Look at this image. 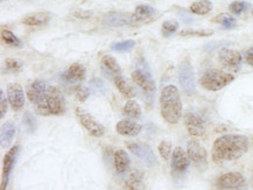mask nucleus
<instances>
[{
	"label": "nucleus",
	"mask_w": 253,
	"mask_h": 190,
	"mask_svg": "<svg viewBox=\"0 0 253 190\" xmlns=\"http://www.w3.org/2000/svg\"><path fill=\"white\" fill-rule=\"evenodd\" d=\"M47 104L50 114L61 115L66 112V98L57 86L49 85L47 88Z\"/></svg>",
	"instance_id": "obj_8"
},
{
	"label": "nucleus",
	"mask_w": 253,
	"mask_h": 190,
	"mask_svg": "<svg viewBox=\"0 0 253 190\" xmlns=\"http://www.w3.org/2000/svg\"><path fill=\"white\" fill-rule=\"evenodd\" d=\"M15 133H17V126L13 121H6L1 125V131H0L1 148H7L12 144Z\"/></svg>",
	"instance_id": "obj_24"
},
{
	"label": "nucleus",
	"mask_w": 253,
	"mask_h": 190,
	"mask_svg": "<svg viewBox=\"0 0 253 190\" xmlns=\"http://www.w3.org/2000/svg\"><path fill=\"white\" fill-rule=\"evenodd\" d=\"M51 15L50 13L48 12H38V13H33V14H29L27 17L24 18V22L25 25L27 26H34V27H41V26L47 25L48 22L50 21Z\"/></svg>",
	"instance_id": "obj_25"
},
{
	"label": "nucleus",
	"mask_w": 253,
	"mask_h": 190,
	"mask_svg": "<svg viewBox=\"0 0 253 190\" xmlns=\"http://www.w3.org/2000/svg\"><path fill=\"white\" fill-rule=\"evenodd\" d=\"M104 25L109 27H126V26H132V14L125 12L112 11L106 13L103 18Z\"/></svg>",
	"instance_id": "obj_19"
},
{
	"label": "nucleus",
	"mask_w": 253,
	"mask_h": 190,
	"mask_svg": "<svg viewBox=\"0 0 253 190\" xmlns=\"http://www.w3.org/2000/svg\"><path fill=\"white\" fill-rule=\"evenodd\" d=\"M73 14L80 19H89L92 17V12L85 11V9H75V11L73 12Z\"/></svg>",
	"instance_id": "obj_40"
},
{
	"label": "nucleus",
	"mask_w": 253,
	"mask_h": 190,
	"mask_svg": "<svg viewBox=\"0 0 253 190\" xmlns=\"http://www.w3.org/2000/svg\"><path fill=\"white\" fill-rule=\"evenodd\" d=\"M190 12L197 15L208 14L212 9V2L210 0H196L190 5Z\"/></svg>",
	"instance_id": "obj_27"
},
{
	"label": "nucleus",
	"mask_w": 253,
	"mask_h": 190,
	"mask_svg": "<svg viewBox=\"0 0 253 190\" xmlns=\"http://www.w3.org/2000/svg\"><path fill=\"white\" fill-rule=\"evenodd\" d=\"M187 154L191 162L199 169H206L208 166V153L207 150L199 140L191 139L187 144Z\"/></svg>",
	"instance_id": "obj_9"
},
{
	"label": "nucleus",
	"mask_w": 253,
	"mask_h": 190,
	"mask_svg": "<svg viewBox=\"0 0 253 190\" xmlns=\"http://www.w3.org/2000/svg\"><path fill=\"white\" fill-rule=\"evenodd\" d=\"M100 69H102L103 75L111 82H115L119 77L124 76L119 63L111 55H105L103 57L102 61H100Z\"/></svg>",
	"instance_id": "obj_14"
},
{
	"label": "nucleus",
	"mask_w": 253,
	"mask_h": 190,
	"mask_svg": "<svg viewBox=\"0 0 253 190\" xmlns=\"http://www.w3.org/2000/svg\"><path fill=\"white\" fill-rule=\"evenodd\" d=\"M7 102L13 111H20L25 106V92L19 83L7 85Z\"/></svg>",
	"instance_id": "obj_15"
},
{
	"label": "nucleus",
	"mask_w": 253,
	"mask_h": 190,
	"mask_svg": "<svg viewBox=\"0 0 253 190\" xmlns=\"http://www.w3.org/2000/svg\"><path fill=\"white\" fill-rule=\"evenodd\" d=\"M113 84H115L116 88L118 89L119 91H121V93H123V95L126 96V97L132 98V97H134V96H135V91L133 90L132 86L128 84L127 80L124 78V76L119 77L118 79H116L115 82H113Z\"/></svg>",
	"instance_id": "obj_28"
},
{
	"label": "nucleus",
	"mask_w": 253,
	"mask_h": 190,
	"mask_svg": "<svg viewBox=\"0 0 253 190\" xmlns=\"http://www.w3.org/2000/svg\"><path fill=\"white\" fill-rule=\"evenodd\" d=\"M19 153V146H13L4 156V162H2V173H1V190H6L8 186L9 174L12 172L13 166H14L17 155Z\"/></svg>",
	"instance_id": "obj_18"
},
{
	"label": "nucleus",
	"mask_w": 253,
	"mask_h": 190,
	"mask_svg": "<svg viewBox=\"0 0 253 190\" xmlns=\"http://www.w3.org/2000/svg\"><path fill=\"white\" fill-rule=\"evenodd\" d=\"M235 79L232 74L219 69H208L200 78V85L208 91H218Z\"/></svg>",
	"instance_id": "obj_3"
},
{
	"label": "nucleus",
	"mask_w": 253,
	"mask_h": 190,
	"mask_svg": "<svg viewBox=\"0 0 253 190\" xmlns=\"http://www.w3.org/2000/svg\"><path fill=\"white\" fill-rule=\"evenodd\" d=\"M90 88L95 90L96 92H99V93H105L106 91V86H105V83L103 82L102 79L99 78H95L92 79L91 82H90Z\"/></svg>",
	"instance_id": "obj_39"
},
{
	"label": "nucleus",
	"mask_w": 253,
	"mask_h": 190,
	"mask_svg": "<svg viewBox=\"0 0 253 190\" xmlns=\"http://www.w3.org/2000/svg\"><path fill=\"white\" fill-rule=\"evenodd\" d=\"M216 188L218 190H248V181L242 173H225L216 180Z\"/></svg>",
	"instance_id": "obj_7"
},
{
	"label": "nucleus",
	"mask_w": 253,
	"mask_h": 190,
	"mask_svg": "<svg viewBox=\"0 0 253 190\" xmlns=\"http://www.w3.org/2000/svg\"><path fill=\"white\" fill-rule=\"evenodd\" d=\"M127 148L129 152L139 157L141 162L147 167H153L157 163V157L150 145L145 143H128Z\"/></svg>",
	"instance_id": "obj_11"
},
{
	"label": "nucleus",
	"mask_w": 253,
	"mask_h": 190,
	"mask_svg": "<svg viewBox=\"0 0 253 190\" xmlns=\"http://www.w3.org/2000/svg\"><path fill=\"white\" fill-rule=\"evenodd\" d=\"M22 64L19 62L18 60L14 59H7L5 61V68L7 72H12V73H17L19 70H21Z\"/></svg>",
	"instance_id": "obj_38"
},
{
	"label": "nucleus",
	"mask_w": 253,
	"mask_h": 190,
	"mask_svg": "<svg viewBox=\"0 0 253 190\" xmlns=\"http://www.w3.org/2000/svg\"><path fill=\"white\" fill-rule=\"evenodd\" d=\"M0 101H1V114H0V117L4 118L6 112H7V102H6L4 91H2V90H1V92H0Z\"/></svg>",
	"instance_id": "obj_41"
},
{
	"label": "nucleus",
	"mask_w": 253,
	"mask_h": 190,
	"mask_svg": "<svg viewBox=\"0 0 253 190\" xmlns=\"http://www.w3.org/2000/svg\"><path fill=\"white\" fill-rule=\"evenodd\" d=\"M24 124L29 133H34L37 130V119L34 118V115L31 112H26L24 115Z\"/></svg>",
	"instance_id": "obj_36"
},
{
	"label": "nucleus",
	"mask_w": 253,
	"mask_h": 190,
	"mask_svg": "<svg viewBox=\"0 0 253 190\" xmlns=\"http://www.w3.org/2000/svg\"><path fill=\"white\" fill-rule=\"evenodd\" d=\"M113 165H115L116 172L118 174H124L129 169L131 159L128 154L124 150H117L113 154Z\"/></svg>",
	"instance_id": "obj_22"
},
{
	"label": "nucleus",
	"mask_w": 253,
	"mask_h": 190,
	"mask_svg": "<svg viewBox=\"0 0 253 190\" xmlns=\"http://www.w3.org/2000/svg\"><path fill=\"white\" fill-rule=\"evenodd\" d=\"M162 35L165 38H170L171 35H174L178 31V22L175 20H167L162 24L161 27Z\"/></svg>",
	"instance_id": "obj_31"
},
{
	"label": "nucleus",
	"mask_w": 253,
	"mask_h": 190,
	"mask_svg": "<svg viewBox=\"0 0 253 190\" xmlns=\"http://www.w3.org/2000/svg\"><path fill=\"white\" fill-rule=\"evenodd\" d=\"M250 140L242 134H224L217 138L212 146V159L216 162L241 159L249 151Z\"/></svg>",
	"instance_id": "obj_1"
},
{
	"label": "nucleus",
	"mask_w": 253,
	"mask_h": 190,
	"mask_svg": "<svg viewBox=\"0 0 253 190\" xmlns=\"http://www.w3.org/2000/svg\"><path fill=\"white\" fill-rule=\"evenodd\" d=\"M160 112L166 123L175 125L182 117V101L180 91L173 84L166 85L160 95Z\"/></svg>",
	"instance_id": "obj_2"
},
{
	"label": "nucleus",
	"mask_w": 253,
	"mask_h": 190,
	"mask_svg": "<svg viewBox=\"0 0 253 190\" xmlns=\"http://www.w3.org/2000/svg\"><path fill=\"white\" fill-rule=\"evenodd\" d=\"M159 18L158 11L150 5H139L132 14V26H139L152 22Z\"/></svg>",
	"instance_id": "obj_16"
},
{
	"label": "nucleus",
	"mask_w": 253,
	"mask_h": 190,
	"mask_svg": "<svg viewBox=\"0 0 253 190\" xmlns=\"http://www.w3.org/2000/svg\"><path fill=\"white\" fill-rule=\"evenodd\" d=\"M212 31H203V30H184L180 32L181 37H200V38H206L212 35Z\"/></svg>",
	"instance_id": "obj_35"
},
{
	"label": "nucleus",
	"mask_w": 253,
	"mask_h": 190,
	"mask_svg": "<svg viewBox=\"0 0 253 190\" xmlns=\"http://www.w3.org/2000/svg\"><path fill=\"white\" fill-rule=\"evenodd\" d=\"M184 125L188 133L193 137H202L206 133V124L201 115L193 112H188L184 115Z\"/></svg>",
	"instance_id": "obj_17"
},
{
	"label": "nucleus",
	"mask_w": 253,
	"mask_h": 190,
	"mask_svg": "<svg viewBox=\"0 0 253 190\" xmlns=\"http://www.w3.org/2000/svg\"><path fill=\"white\" fill-rule=\"evenodd\" d=\"M123 190H145L144 174L134 170L123 183Z\"/></svg>",
	"instance_id": "obj_23"
},
{
	"label": "nucleus",
	"mask_w": 253,
	"mask_h": 190,
	"mask_svg": "<svg viewBox=\"0 0 253 190\" xmlns=\"http://www.w3.org/2000/svg\"><path fill=\"white\" fill-rule=\"evenodd\" d=\"M245 60H246V63L253 68V47H251L250 49L246 50Z\"/></svg>",
	"instance_id": "obj_42"
},
{
	"label": "nucleus",
	"mask_w": 253,
	"mask_h": 190,
	"mask_svg": "<svg viewBox=\"0 0 253 190\" xmlns=\"http://www.w3.org/2000/svg\"><path fill=\"white\" fill-rule=\"evenodd\" d=\"M47 88L46 83L41 79H37L28 85L26 95L32 104L37 106V111L42 115H49L47 104Z\"/></svg>",
	"instance_id": "obj_4"
},
{
	"label": "nucleus",
	"mask_w": 253,
	"mask_h": 190,
	"mask_svg": "<svg viewBox=\"0 0 253 190\" xmlns=\"http://www.w3.org/2000/svg\"><path fill=\"white\" fill-rule=\"evenodd\" d=\"M252 185H253V176H252Z\"/></svg>",
	"instance_id": "obj_43"
},
{
	"label": "nucleus",
	"mask_w": 253,
	"mask_h": 190,
	"mask_svg": "<svg viewBox=\"0 0 253 190\" xmlns=\"http://www.w3.org/2000/svg\"><path fill=\"white\" fill-rule=\"evenodd\" d=\"M76 115L77 118H79L81 125H82L92 137L100 138L103 137L104 133H105V128H104L103 125L100 124L99 121H97L87 111L83 110V109L81 108H76Z\"/></svg>",
	"instance_id": "obj_10"
},
{
	"label": "nucleus",
	"mask_w": 253,
	"mask_h": 190,
	"mask_svg": "<svg viewBox=\"0 0 253 190\" xmlns=\"http://www.w3.org/2000/svg\"><path fill=\"white\" fill-rule=\"evenodd\" d=\"M158 151H159V153H160L161 157L165 161L169 160L171 154H173V151H171V144L169 143V141H161L160 145H159V147H158Z\"/></svg>",
	"instance_id": "obj_33"
},
{
	"label": "nucleus",
	"mask_w": 253,
	"mask_h": 190,
	"mask_svg": "<svg viewBox=\"0 0 253 190\" xmlns=\"http://www.w3.org/2000/svg\"><path fill=\"white\" fill-rule=\"evenodd\" d=\"M250 7V4L246 1H242V0H236L231 5L229 6L230 12L233 14H242L243 12H245L246 9Z\"/></svg>",
	"instance_id": "obj_34"
},
{
	"label": "nucleus",
	"mask_w": 253,
	"mask_h": 190,
	"mask_svg": "<svg viewBox=\"0 0 253 190\" xmlns=\"http://www.w3.org/2000/svg\"><path fill=\"white\" fill-rule=\"evenodd\" d=\"M1 40L4 41V42L9 47L19 48V47L22 46V42H21L20 38H19L18 37H15V35L8 30H2L1 31Z\"/></svg>",
	"instance_id": "obj_30"
},
{
	"label": "nucleus",
	"mask_w": 253,
	"mask_h": 190,
	"mask_svg": "<svg viewBox=\"0 0 253 190\" xmlns=\"http://www.w3.org/2000/svg\"><path fill=\"white\" fill-rule=\"evenodd\" d=\"M75 96L77 101H80L81 103L85 102L90 97V89L84 85H77L75 88Z\"/></svg>",
	"instance_id": "obj_37"
},
{
	"label": "nucleus",
	"mask_w": 253,
	"mask_h": 190,
	"mask_svg": "<svg viewBox=\"0 0 253 190\" xmlns=\"http://www.w3.org/2000/svg\"><path fill=\"white\" fill-rule=\"evenodd\" d=\"M171 172L174 176H181L189 168L190 159L188 156L187 152H184L181 147L174 148L173 154H171Z\"/></svg>",
	"instance_id": "obj_13"
},
{
	"label": "nucleus",
	"mask_w": 253,
	"mask_h": 190,
	"mask_svg": "<svg viewBox=\"0 0 253 190\" xmlns=\"http://www.w3.org/2000/svg\"><path fill=\"white\" fill-rule=\"evenodd\" d=\"M86 77V69L83 64L73 63L62 74V79L67 83H80L83 82Z\"/></svg>",
	"instance_id": "obj_20"
},
{
	"label": "nucleus",
	"mask_w": 253,
	"mask_h": 190,
	"mask_svg": "<svg viewBox=\"0 0 253 190\" xmlns=\"http://www.w3.org/2000/svg\"><path fill=\"white\" fill-rule=\"evenodd\" d=\"M123 114L128 119H139L141 117V108L134 99H128L123 108Z\"/></svg>",
	"instance_id": "obj_26"
},
{
	"label": "nucleus",
	"mask_w": 253,
	"mask_h": 190,
	"mask_svg": "<svg viewBox=\"0 0 253 190\" xmlns=\"http://www.w3.org/2000/svg\"><path fill=\"white\" fill-rule=\"evenodd\" d=\"M142 126L138 124L137 121L132 120V119H123V120L118 121L116 125L117 133L121 135H125V137H137L138 134L141 133Z\"/></svg>",
	"instance_id": "obj_21"
},
{
	"label": "nucleus",
	"mask_w": 253,
	"mask_h": 190,
	"mask_svg": "<svg viewBox=\"0 0 253 190\" xmlns=\"http://www.w3.org/2000/svg\"><path fill=\"white\" fill-rule=\"evenodd\" d=\"M218 61L225 69L231 70V72H238L241 69L243 57L238 50L222 48L218 53Z\"/></svg>",
	"instance_id": "obj_12"
},
{
	"label": "nucleus",
	"mask_w": 253,
	"mask_h": 190,
	"mask_svg": "<svg viewBox=\"0 0 253 190\" xmlns=\"http://www.w3.org/2000/svg\"><path fill=\"white\" fill-rule=\"evenodd\" d=\"M178 82L187 96H193L196 91L195 74L189 60H184L177 68Z\"/></svg>",
	"instance_id": "obj_5"
},
{
	"label": "nucleus",
	"mask_w": 253,
	"mask_h": 190,
	"mask_svg": "<svg viewBox=\"0 0 253 190\" xmlns=\"http://www.w3.org/2000/svg\"><path fill=\"white\" fill-rule=\"evenodd\" d=\"M252 15H253V8H252Z\"/></svg>",
	"instance_id": "obj_44"
},
{
	"label": "nucleus",
	"mask_w": 253,
	"mask_h": 190,
	"mask_svg": "<svg viewBox=\"0 0 253 190\" xmlns=\"http://www.w3.org/2000/svg\"><path fill=\"white\" fill-rule=\"evenodd\" d=\"M135 46L134 40H125L121 41V42H116L111 44V49L115 51H119V53H126V51H129L133 49Z\"/></svg>",
	"instance_id": "obj_32"
},
{
	"label": "nucleus",
	"mask_w": 253,
	"mask_h": 190,
	"mask_svg": "<svg viewBox=\"0 0 253 190\" xmlns=\"http://www.w3.org/2000/svg\"><path fill=\"white\" fill-rule=\"evenodd\" d=\"M213 22L223 26L226 30H232V28H235L237 26L236 19L232 18L230 14H226V13H222V14L217 15V17L213 19Z\"/></svg>",
	"instance_id": "obj_29"
},
{
	"label": "nucleus",
	"mask_w": 253,
	"mask_h": 190,
	"mask_svg": "<svg viewBox=\"0 0 253 190\" xmlns=\"http://www.w3.org/2000/svg\"><path fill=\"white\" fill-rule=\"evenodd\" d=\"M131 77L135 85L139 86V89L144 92V95L153 98L154 93L157 91V84H155V80L152 77L150 70L144 69V68H137L135 70H133Z\"/></svg>",
	"instance_id": "obj_6"
}]
</instances>
